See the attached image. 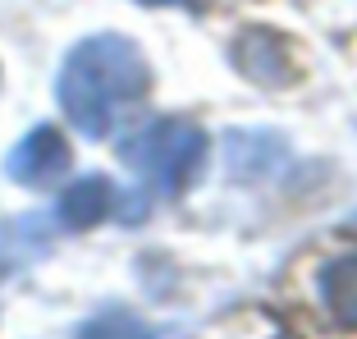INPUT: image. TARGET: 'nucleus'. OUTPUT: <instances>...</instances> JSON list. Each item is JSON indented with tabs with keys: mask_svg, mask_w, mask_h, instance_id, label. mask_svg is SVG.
Listing matches in <instances>:
<instances>
[{
	"mask_svg": "<svg viewBox=\"0 0 357 339\" xmlns=\"http://www.w3.org/2000/svg\"><path fill=\"white\" fill-rule=\"evenodd\" d=\"M151 69L128 37L101 32L69 51L60 74V106L87 138H105L128 110L147 96Z\"/></svg>",
	"mask_w": 357,
	"mask_h": 339,
	"instance_id": "f257e3e1",
	"label": "nucleus"
},
{
	"mask_svg": "<svg viewBox=\"0 0 357 339\" xmlns=\"http://www.w3.org/2000/svg\"><path fill=\"white\" fill-rule=\"evenodd\" d=\"M119 156L147 188L174 197L197 179L202 160H206V138H202V128L192 119L165 115V119H147L142 128H133L119 142Z\"/></svg>",
	"mask_w": 357,
	"mask_h": 339,
	"instance_id": "f03ea898",
	"label": "nucleus"
},
{
	"mask_svg": "<svg viewBox=\"0 0 357 339\" xmlns=\"http://www.w3.org/2000/svg\"><path fill=\"white\" fill-rule=\"evenodd\" d=\"M64 170H69V147H64V138L51 124H37L32 133H23L19 147H14L10 160H5V174L19 179V183H28V188H42V183L60 179Z\"/></svg>",
	"mask_w": 357,
	"mask_h": 339,
	"instance_id": "7ed1b4c3",
	"label": "nucleus"
},
{
	"mask_svg": "<svg viewBox=\"0 0 357 339\" xmlns=\"http://www.w3.org/2000/svg\"><path fill=\"white\" fill-rule=\"evenodd\" d=\"M234 64L252 83H266V87L294 78V60H289L284 42H275V32H243L238 42H234Z\"/></svg>",
	"mask_w": 357,
	"mask_h": 339,
	"instance_id": "20e7f679",
	"label": "nucleus"
},
{
	"mask_svg": "<svg viewBox=\"0 0 357 339\" xmlns=\"http://www.w3.org/2000/svg\"><path fill=\"white\" fill-rule=\"evenodd\" d=\"M119 193L110 188V179H101V174H87V179L69 183L60 197V220L69 225V229H87V225L105 220V216L115 211Z\"/></svg>",
	"mask_w": 357,
	"mask_h": 339,
	"instance_id": "39448f33",
	"label": "nucleus"
},
{
	"mask_svg": "<svg viewBox=\"0 0 357 339\" xmlns=\"http://www.w3.org/2000/svg\"><path fill=\"white\" fill-rule=\"evenodd\" d=\"M321 303L339 326H357V253L335 257L321 271Z\"/></svg>",
	"mask_w": 357,
	"mask_h": 339,
	"instance_id": "423d86ee",
	"label": "nucleus"
},
{
	"mask_svg": "<svg viewBox=\"0 0 357 339\" xmlns=\"http://www.w3.org/2000/svg\"><path fill=\"white\" fill-rule=\"evenodd\" d=\"M78 339H151V330L142 326V321L133 317V312H101V317H92L83 330H78Z\"/></svg>",
	"mask_w": 357,
	"mask_h": 339,
	"instance_id": "0eeeda50",
	"label": "nucleus"
},
{
	"mask_svg": "<svg viewBox=\"0 0 357 339\" xmlns=\"http://www.w3.org/2000/svg\"><path fill=\"white\" fill-rule=\"evenodd\" d=\"M142 5H188V10H197L202 0H142Z\"/></svg>",
	"mask_w": 357,
	"mask_h": 339,
	"instance_id": "6e6552de",
	"label": "nucleus"
}]
</instances>
